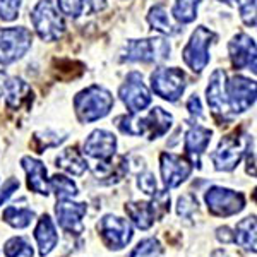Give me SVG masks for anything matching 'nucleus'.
<instances>
[{
  "instance_id": "obj_1",
  "label": "nucleus",
  "mask_w": 257,
  "mask_h": 257,
  "mask_svg": "<svg viewBox=\"0 0 257 257\" xmlns=\"http://www.w3.org/2000/svg\"><path fill=\"white\" fill-rule=\"evenodd\" d=\"M115 123L123 134L134 136V138L144 136L149 141H155L170 131V127L173 123V117L172 113H168L161 106H155L144 117H139L138 113H128L118 117L115 120Z\"/></svg>"
},
{
  "instance_id": "obj_2",
  "label": "nucleus",
  "mask_w": 257,
  "mask_h": 257,
  "mask_svg": "<svg viewBox=\"0 0 257 257\" xmlns=\"http://www.w3.org/2000/svg\"><path fill=\"white\" fill-rule=\"evenodd\" d=\"M113 103L115 99L108 89L103 88V86L93 84L76 94L74 110H76L77 118L82 123H89L106 117L113 108Z\"/></svg>"
},
{
  "instance_id": "obj_3",
  "label": "nucleus",
  "mask_w": 257,
  "mask_h": 257,
  "mask_svg": "<svg viewBox=\"0 0 257 257\" xmlns=\"http://www.w3.org/2000/svg\"><path fill=\"white\" fill-rule=\"evenodd\" d=\"M36 35L43 41H57L65 33V21L62 12L57 9L52 0H38L30 16Z\"/></svg>"
},
{
  "instance_id": "obj_4",
  "label": "nucleus",
  "mask_w": 257,
  "mask_h": 257,
  "mask_svg": "<svg viewBox=\"0 0 257 257\" xmlns=\"http://www.w3.org/2000/svg\"><path fill=\"white\" fill-rule=\"evenodd\" d=\"M172 52L168 40L165 38H144L128 40L122 50V62H141V64H158L167 60Z\"/></svg>"
},
{
  "instance_id": "obj_5",
  "label": "nucleus",
  "mask_w": 257,
  "mask_h": 257,
  "mask_svg": "<svg viewBox=\"0 0 257 257\" xmlns=\"http://www.w3.org/2000/svg\"><path fill=\"white\" fill-rule=\"evenodd\" d=\"M218 40V35L206 26L196 28L187 45L182 50V59L194 74H201L209 64V47Z\"/></svg>"
},
{
  "instance_id": "obj_6",
  "label": "nucleus",
  "mask_w": 257,
  "mask_h": 257,
  "mask_svg": "<svg viewBox=\"0 0 257 257\" xmlns=\"http://www.w3.org/2000/svg\"><path fill=\"white\" fill-rule=\"evenodd\" d=\"M33 47V35L23 26L0 28V65H9L23 59Z\"/></svg>"
},
{
  "instance_id": "obj_7",
  "label": "nucleus",
  "mask_w": 257,
  "mask_h": 257,
  "mask_svg": "<svg viewBox=\"0 0 257 257\" xmlns=\"http://www.w3.org/2000/svg\"><path fill=\"white\" fill-rule=\"evenodd\" d=\"M170 211V196L163 192H156L151 202L134 201L125 204L127 216L132 219L139 230H149L156 218L165 216Z\"/></svg>"
},
{
  "instance_id": "obj_8",
  "label": "nucleus",
  "mask_w": 257,
  "mask_h": 257,
  "mask_svg": "<svg viewBox=\"0 0 257 257\" xmlns=\"http://www.w3.org/2000/svg\"><path fill=\"white\" fill-rule=\"evenodd\" d=\"M187 86L185 72L178 67H158L151 74V89L165 101L175 103Z\"/></svg>"
},
{
  "instance_id": "obj_9",
  "label": "nucleus",
  "mask_w": 257,
  "mask_h": 257,
  "mask_svg": "<svg viewBox=\"0 0 257 257\" xmlns=\"http://www.w3.org/2000/svg\"><path fill=\"white\" fill-rule=\"evenodd\" d=\"M118 96L122 103L127 106L128 113H141L146 110L153 101L151 91L143 81V76L139 72H128L125 81L122 82L118 89Z\"/></svg>"
},
{
  "instance_id": "obj_10",
  "label": "nucleus",
  "mask_w": 257,
  "mask_h": 257,
  "mask_svg": "<svg viewBox=\"0 0 257 257\" xmlns=\"http://www.w3.org/2000/svg\"><path fill=\"white\" fill-rule=\"evenodd\" d=\"M204 199H206V204H208L209 213L214 214V216H221V218L233 216V214L240 213V211L245 208V197H243L242 192L218 187V185L206 190Z\"/></svg>"
},
{
  "instance_id": "obj_11",
  "label": "nucleus",
  "mask_w": 257,
  "mask_h": 257,
  "mask_svg": "<svg viewBox=\"0 0 257 257\" xmlns=\"http://www.w3.org/2000/svg\"><path fill=\"white\" fill-rule=\"evenodd\" d=\"M245 146H247V139L243 143V138H240L238 132L225 136V138L219 141L216 151L211 155L214 168L218 172H231V170H235L237 165L240 163V160L245 155Z\"/></svg>"
},
{
  "instance_id": "obj_12",
  "label": "nucleus",
  "mask_w": 257,
  "mask_h": 257,
  "mask_svg": "<svg viewBox=\"0 0 257 257\" xmlns=\"http://www.w3.org/2000/svg\"><path fill=\"white\" fill-rule=\"evenodd\" d=\"M226 96L231 115L250 110L255 103V81L243 76H233L226 79Z\"/></svg>"
},
{
  "instance_id": "obj_13",
  "label": "nucleus",
  "mask_w": 257,
  "mask_h": 257,
  "mask_svg": "<svg viewBox=\"0 0 257 257\" xmlns=\"http://www.w3.org/2000/svg\"><path fill=\"white\" fill-rule=\"evenodd\" d=\"M98 231L101 235L103 242L108 248L120 250L131 242L132 226L127 219H122L113 214H105L98 223Z\"/></svg>"
},
{
  "instance_id": "obj_14",
  "label": "nucleus",
  "mask_w": 257,
  "mask_h": 257,
  "mask_svg": "<svg viewBox=\"0 0 257 257\" xmlns=\"http://www.w3.org/2000/svg\"><path fill=\"white\" fill-rule=\"evenodd\" d=\"M160 170L165 189H175L190 177L192 163L187 158H184V156L173 155V153H161Z\"/></svg>"
},
{
  "instance_id": "obj_15",
  "label": "nucleus",
  "mask_w": 257,
  "mask_h": 257,
  "mask_svg": "<svg viewBox=\"0 0 257 257\" xmlns=\"http://www.w3.org/2000/svg\"><path fill=\"white\" fill-rule=\"evenodd\" d=\"M206 99L213 115L219 118L231 117V110L226 96V72L223 69H216L209 77V84L206 88Z\"/></svg>"
},
{
  "instance_id": "obj_16",
  "label": "nucleus",
  "mask_w": 257,
  "mask_h": 257,
  "mask_svg": "<svg viewBox=\"0 0 257 257\" xmlns=\"http://www.w3.org/2000/svg\"><path fill=\"white\" fill-rule=\"evenodd\" d=\"M228 53H230L231 64L235 69H248L255 72V41L245 33H238L228 43Z\"/></svg>"
},
{
  "instance_id": "obj_17",
  "label": "nucleus",
  "mask_w": 257,
  "mask_h": 257,
  "mask_svg": "<svg viewBox=\"0 0 257 257\" xmlns=\"http://www.w3.org/2000/svg\"><path fill=\"white\" fill-rule=\"evenodd\" d=\"M88 206L84 202H74L70 199H59L55 206V214L59 219V225L64 228L65 231L74 235H79L84 231V225H82V218H84Z\"/></svg>"
},
{
  "instance_id": "obj_18",
  "label": "nucleus",
  "mask_w": 257,
  "mask_h": 257,
  "mask_svg": "<svg viewBox=\"0 0 257 257\" xmlns=\"http://www.w3.org/2000/svg\"><path fill=\"white\" fill-rule=\"evenodd\" d=\"M117 151V138L111 132L96 128L84 141V155L98 161H106L115 156Z\"/></svg>"
},
{
  "instance_id": "obj_19",
  "label": "nucleus",
  "mask_w": 257,
  "mask_h": 257,
  "mask_svg": "<svg viewBox=\"0 0 257 257\" xmlns=\"http://www.w3.org/2000/svg\"><path fill=\"white\" fill-rule=\"evenodd\" d=\"M2 94L6 96L7 108L12 111H19L33 103V89L30 88L26 81L19 79V77H9L4 82Z\"/></svg>"
},
{
  "instance_id": "obj_20",
  "label": "nucleus",
  "mask_w": 257,
  "mask_h": 257,
  "mask_svg": "<svg viewBox=\"0 0 257 257\" xmlns=\"http://www.w3.org/2000/svg\"><path fill=\"white\" fill-rule=\"evenodd\" d=\"M211 136H213V131H209L204 125H199V123L190 125L187 134H185L184 149L189 158L192 160V163H196L197 168H201V156L206 151V148L209 146Z\"/></svg>"
},
{
  "instance_id": "obj_21",
  "label": "nucleus",
  "mask_w": 257,
  "mask_h": 257,
  "mask_svg": "<svg viewBox=\"0 0 257 257\" xmlns=\"http://www.w3.org/2000/svg\"><path fill=\"white\" fill-rule=\"evenodd\" d=\"M24 172L28 175V187L33 192L41 194V196H48L50 185H48V177H47V167L41 163L40 160L33 158V156H24L21 160Z\"/></svg>"
},
{
  "instance_id": "obj_22",
  "label": "nucleus",
  "mask_w": 257,
  "mask_h": 257,
  "mask_svg": "<svg viewBox=\"0 0 257 257\" xmlns=\"http://www.w3.org/2000/svg\"><path fill=\"white\" fill-rule=\"evenodd\" d=\"M128 173V160L127 156H118L113 163V158L106 161H99L98 167L94 168V177L101 180L105 185H113L122 180Z\"/></svg>"
},
{
  "instance_id": "obj_23",
  "label": "nucleus",
  "mask_w": 257,
  "mask_h": 257,
  "mask_svg": "<svg viewBox=\"0 0 257 257\" xmlns=\"http://www.w3.org/2000/svg\"><path fill=\"white\" fill-rule=\"evenodd\" d=\"M35 238L38 242L41 257L48 255L57 247V243H59V235H57L55 225H53L52 218L48 214H43L38 219V225L35 228Z\"/></svg>"
},
{
  "instance_id": "obj_24",
  "label": "nucleus",
  "mask_w": 257,
  "mask_h": 257,
  "mask_svg": "<svg viewBox=\"0 0 257 257\" xmlns=\"http://www.w3.org/2000/svg\"><path fill=\"white\" fill-rule=\"evenodd\" d=\"M57 168L67 172L69 175L81 177L82 173L88 170V161L84 160V156L81 155V151H77V148H67L60 153L55 158Z\"/></svg>"
},
{
  "instance_id": "obj_25",
  "label": "nucleus",
  "mask_w": 257,
  "mask_h": 257,
  "mask_svg": "<svg viewBox=\"0 0 257 257\" xmlns=\"http://www.w3.org/2000/svg\"><path fill=\"white\" fill-rule=\"evenodd\" d=\"M148 23H149V26H151V30L158 31L165 36H173L180 31L175 24L172 23V19H170V16H168V11L165 9V6H161V4L149 9Z\"/></svg>"
},
{
  "instance_id": "obj_26",
  "label": "nucleus",
  "mask_w": 257,
  "mask_h": 257,
  "mask_svg": "<svg viewBox=\"0 0 257 257\" xmlns=\"http://www.w3.org/2000/svg\"><path fill=\"white\" fill-rule=\"evenodd\" d=\"M255 216H248L245 219L238 223L237 228H235L233 233V242L238 243L240 247H243L245 250L255 252L257 250V243H255Z\"/></svg>"
},
{
  "instance_id": "obj_27",
  "label": "nucleus",
  "mask_w": 257,
  "mask_h": 257,
  "mask_svg": "<svg viewBox=\"0 0 257 257\" xmlns=\"http://www.w3.org/2000/svg\"><path fill=\"white\" fill-rule=\"evenodd\" d=\"M202 0H175L172 16L180 24H190L197 18V7Z\"/></svg>"
},
{
  "instance_id": "obj_28",
  "label": "nucleus",
  "mask_w": 257,
  "mask_h": 257,
  "mask_svg": "<svg viewBox=\"0 0 257 257\" xmlns=\"http://www.w3.org/2000/svg\"><path fill=\"white\" fill-rule=\"evenodd\" d=\"M35 219V211L28 208H16V206H9L4 211V221L12 228H26L31 225Z\"/></svg>"
},
{
  "instance_id": "obj_29",
  "label": "nucleus",
  "mask_w": 257,
  "mask_h": 257,
  "mask_svg": "<svg viewBox=\"0 0 257 257\" xmlns=\"http://www.w3.org/2000/svg\"><path fill=\"white\" fill-rule=\"evenodd\" d=\"M48 185L50 190H53L59 199H72L79 194L77 185L64 175H53L52 178H48Z\"/></svg>"
},
{
  "instance_id": "obj_30",
  "label": "nucleus",
  "mask_w": 257,
  "mask_h": 257,
  "mask_svg": "<svg viewBox=\"0 0 257 257\" xmlns=\"http://www.w3.org/2000/svg\"><path fill=\"white\" fill-rule=\"evenodd\" d=\"M4 252H6V257H33V247L24 237H14L7 240V243L4 245Z\"/></svg>"
},
{
  "instance_id": "obj_31",
  "label": "nucleus",
  "mask_w": 257,
  "mask_h": 257,
  "mask_svg": "<svg viewBox=\"0 0 257 257\" xmlns=\"http://www.w3.org/2000/svg\"><path fill=\"white\" fill-rule=\"evenodd\" d=\"M161 252H163V247L160 245L158 240L144 238L134 247V250L131 252L128 257H160Z\"/></svg>"
},
{
  "instance_id": "obj_32",
  "label": "nucleus",
  "mask_w": 257,
  "mask_h": 257,
  "mask_svg": "<svg viewBox=\"0 0 257 257\" xmlns=\"http://www.w3.org/2000/svg\"><path fill=\"white\" fill-rule=\"evenodd\" d=\"M67 139V134L59 136V132H36L35 134V144L38 153H43V149L47 148H53V146H59L60 143Z\"/></svg>"
},
{
  "instance_id": "obj_33",
  "label": "nucleus",
  "mask_w": 257,
  "mask_h": 257,
  "mask_svg": "<svg viewBox=\"0 0 257 257\" xmlns=\"http://www.w3.org/2000/svg\"><path fill=\"white\" fill-rule=\"evenodd\" d=\"M238 6L240 18L245 26H255V0H235Z\"/></svg>"
},
{
  "instance_id": "obj_34",
  "label": "nucleus",
  "mask_w": 257,
  "mask_h": 257,
  "mask_svg": "<svg viewBox=\"0 0 257 257\" xmlns=\"http://www.w3.org/2000/svg\"><path fill=\"white\" fill-rule=\"evenodd\" d=\"M194 211H197V199L194 194H184L177 201V213L182 218H190Z\"/></svg>"
},
{
  "instance_id": "obj_35",
  "label": "nucleus",
  "mask_w": 257,
  "mask_h": 257,
  "mask_svg": "<svg viewBox=\"0 0 257 257\" xmlns=\"http://www.w3.org/2000/svg\"><path fill=\"white\" fill-rule=\"evenodd\" d=\"M59 2V11L67 18L77 19L84 12V0H57Z\"/></svg>"
},
{
  "instance_id": "obj_36",
  "label": "nucleus",
  "mask_w": 257,
  "mask_h": 257,
  "mask_svg": "<svg viewBox=\"0 0 257 257\" xmlns=\"http://www.w3.org/2000/svg\"><path fill=\"white\" fill-rule=\"evenodd\" d=\"M23 0H0V19L11 23L19 16Z\"/></svg>"
},
{
  "instance_id": "obj_37",
  "label": "nucleus",
  "mask_w": 257,
  "mask_h": 257,
  "mask_svg": "<svg viewBox=\"0 0 257 257\" xmlns=\"http://www.w3.org/2000/svg\"><path fill=\"white\" fill-rule=\"evenodd\" d=\"M138 187L148 196H155L158 192V185H156L155 175L151 172H144L138 175Z\"/></svg>"
},
{
  "instance_id": "obj_38",
  "label": "nucleus",
  "mask_w": 257,
  "mask_h": 257,
  "mask_svg": "<svg viewBox=\"0 0 257 257\" xmlns=\"http://www.w3.org/2000/svg\"><path fill=\"white\" fill-rule=\"evenodd\" d=\"M245 153H247V173L255 177V153H254V139H252V136L247 138Z\"/></svg>"
},
{
  "instance_id": "obj_39",
  "label": "nucleus",
  "mask_w": 257,
  "mask_h": 257,
  "mask_svg": "<svg viewBox=\"0 0 257 257\" xmlns=\"http://www.w3.org/2000/svg\"><path fill=\"white\" fill-rule=\"evenodd\" d=\"M18 189H19V182L16 180V178H9V180L4 184V187L0 189V206H2Z\"/></svg>"
},
{
  "instance_id": "obj_40",
  "label": "nucleus",
  "mask_w": 257,
  "mask_h": 257,
  "mask_svg": "<svg viewBox=\"0 0 257 257\" xmlns=\"http://www.w3.org/2000/svg\"><path fill=\"white\" fill-rule=\"evenodd\" d=\"M187 110L192 117H202V105H201V99H199L197 94H192L187 99Z\"/></svg>"
},
{
  "instance_id": "obj_41",
  "label": "nucleus",
  "mask_w": 257,
  "mask_h": 257,
  "mask_svg": "<svg viewBox=\"0 0 257 257\" xmlns=\"http://www.w3.org/2000/svg\"><path fill=\"white\" fill-rule=\"evenodd\" d=\"M84 7H88L91 14H98V12L105 11L106 0H84Z\"/></svg>"
},
{
  "instance_id": "obj_42",
  "label": "nucleus",
  "mask_w": 257,
  "mask_h": 257,
  "mask_svg": "<svg viewBox=\"0 0 257 257\" xmlns=\"http://www.w3.org/2000/svg\"><path fill=\"white\" fill-rule=\"evenodd\" d=\"M216 238L223 243H231L233 242V233L228 226H221L216 230Z\"/></svg>"
},
{
  "instance_id": "obj_43",
  "label": "nucleus",
  "mask_w": 257,
  "mask_h": 257,
  "mask_svg": "<svg viewBox=\"0 0 257 257\" xmlns=\"http://www.w3.org/2000/svg\"><path fill=\"white\" fill-rule=\"evenodd\" d=\"M4 82H6V74L0 70V96H2V91H4Z\"/></svg>"
},
{
  "instance_id": "obj_44",
  "label": "nucleus",
  "mask_w": 257,
  "mask_h": 257,
  "mask_svg": "<svg viewBox=\"0 0 257 257\" xmlns=\"http://www.w3.org/2000/svg\"><path fill=\"white\" fill-rule=\"evenodd\" d=\"M211 257H228L226 252H223L221 248H218V250H214L213 254H211Z\"/></svg>"
},
{
  "instance_id": "obj_45",
  "label": "nucleus",
  "mask_w": 257,
  "mask_h": 257,
  "mask_svg": "<svg viewBox=\"0 0 257 257\" xmlns=\"http://www.w3.org/2000/svg\"><path fill=\"white\" fill-rule=\"evenodd\" d=\"M219 2H225V4H231V2H235V0H219Z\"/></svg>"
}]
</instances>
